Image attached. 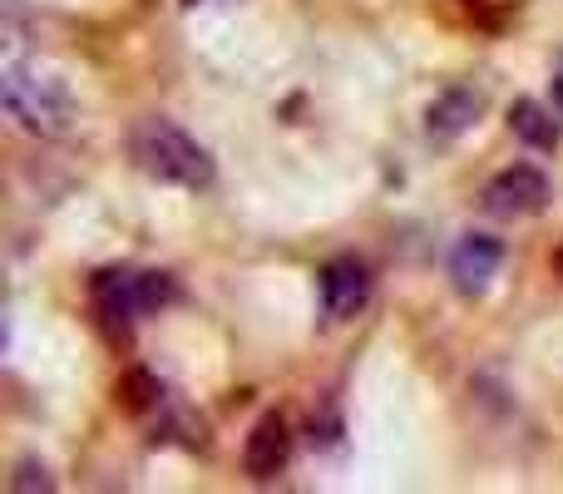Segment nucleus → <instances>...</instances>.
Masks as SVG:
<instances>
[{"instance_id": "obj_9", "label": "nucleus", "mask_w": 563, "mask_h": 494, "mask_svg": "<svg viewBox=\"0 0 563 494\" xmlns=\"http://www.w3.org/2000/svg\"><path fill=\"white\" fill-rule=\"evenodd\" d=\"M539 119H544V109H539V105H519L515 109V129H519V134H525L529 144L549 149L559 139V124H539Z\"/></svg>"}, {"instance_id": "obj_5", "label": "nucleus", "mask_w": 563, "mask_h": 494, "mask_svg": "<svg viewBox=\"0 0 563 494\" xmlns=\"http://www.w3.org/2000/svg\"><path fill=\"white\" fill-rule=\"evenodd\" d=\"M499 267H505V243L489 233H465L455 243V252H450V282H455V292H465V297L489 292Z\"/></svg>"}, {"instance_id": "obj_4", "label": "nucleus", "mask_w": 563, "mask_h": 494, "mask_svg": "<svg viewBox=\"0 0 563 494\" xmlns=\"http://www.w3.org/2000/svg\"><path fill=\"white\" fill-rule=\"evenodd\" d=\"M321 317L327 321H351L356 311H366L371 301V272L361 257H331L317 277Z\"/></svg>"}, {"instance_id": "obj_6", "label": "nucleus", "mask_w": 563, "mask_h": 494, "mask_svg": "<svg viewBox=\"0 0 563 494\" xmlns=\"http://www.w3.org/2000/svg\"><path fill=\"white\" fill-rule=\"evenodd\" d=\"M485 204H489V213H505V218L539 213L549 204V178L529 164H515L485 188Z\"/></svg>"}, {"instance_id": "obj_1", "label": "nucleus", "mask_w": 563, "mask_h": 494, "mask_svg": "<svg viewBox=\"0 0 563 494\" xmlns=\"http://www.w3.org/2000/svg\"><path fill=\"white\" fill-rule=\"evenodd\" d=\"M129 154L158 184H178V188H208L218 178L213 154L198 144L188 129H178L174 119H144L129 134Z\"/></svg>"}, {"instance_id": "obj_2", "label": "nucleus", "mask_w": 563, "mask_h": 494, "mask_svg": "<svg viewBox=\"0 0 563 494\" xmlns=\"http://www.w3.org/2000/svg\"><path fill=\"white\" fill-rule=\"evenodd\" d=\"M5 109L10 119L30 129V134H59L75 114V99H69L65 79L45 75L35 65H10L5 69Z\"/></svg>"}, {"instance_id": "obj_8", "label": "nucleus", "mask_w": 563, "mask_h": 494, "mask_svg": "<svg viewBox=\"0 0 563 494\" xmlns=\"http://www.w3.org/2000/svg\"><path fill=\"white\" fill-rule=\"evenodd\" d=\"M479 114V95L475 89H445V95L430 105V134L435 139H455L475 124Z\"/></svg>"}, {"instance_id": "obj_7", "label": "nucleus", "mask_w": 563, "mask_h": 494, "mask_svg": "<svg viewBox=\"0 0 563 494\" xmlns=\"http://www.w3.org/2000/svg\"><path fill=\"white\" fill-rule=\"evenodd\" d=\"M287 455H291V436H287V420L282 416H267L263 426L247 436V475L253 480H273L282 465H287Z\"/></svg>"}, {"instance_id": "obj_3", "label": "nucleus", "mask_w": 563, "mask_h": 494, "mask_svg": "<svg viewBox=\"0 0 563 494\" xmlns=\"http://www.w3.org/2000/svg\"><path fill=\"white\" fill-rule=\"evenodd\" d=\"M95 307L99 317L109 321H144L154 317V311H164L168 301L178 297L174 277H164V272H129V267H114V272H99L95 277Z\"/></svg>"}]
</instances>
